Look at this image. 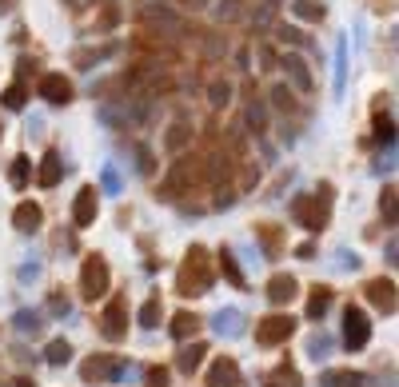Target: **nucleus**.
<instances>
[{
	"label": "nucleus",
	"mask_w": 399,
	"mask_h": 387,
	"mask_svg": "<svg viewBox=\"0 0 399 387\" xmlns=\"http://www.w3.org/2000/svg\"><path fill=\"white\" fill-rule=\"evenodd\" d=\"M212 256H208V248H200V244H192L184 256V263H180V272H176V291L180 296H208L212 291Z\"/></svg>",
	"instance_id": "f257e3e1"
},
{
	"label": "nucleus",
	"mask_w": 399,
	"mask_h": 387,
	"mask_svg": "<svg viewBox=\"0 0 399 387\" xmlns=\"http://www.w3.org/2000/svg\"><path fill=\"white\" fill-rule=\"evenodd\" d=\"M327 208H332V188H320L315 196H299V200L292 204L296 220L303 228H312V232H320V228L327 224Z\"/></svg>",
	"instance_id": "f03ea898"
},
{
	"label": "nucleus",
	"mask_w": 399,
	"mask_h": 387,
	"mask_svg": "<svg viewBox=\"0 0 399 387\" xmlns=\"http://www.w3.org/2000/svg\"><path fill=\"white\" fill-rule=\"evenodd\" d=\"M108 291V263L100 260V256H88L80 263V296L84 300H100Z\"/></svg>",
	"instance_id": "7ed1b4c3"
},
{
	"label": "nucleus",
	"mask_w": 399,
	"mask_h": 387,
	"mask_svg": "<svg viewBox=\"0 0 399 387\" xmlns=\"http://www.w3.org/2000/svg\"><path fill=\"white\" fill-rule=\"evenodd\" d=\"M367 339H372V324H367V315H363L355 303L344 308V348L360 351V348H367Z\"/></svg>",
	"instance_id": "20e7f679"
},
{
	"label": "nucleus",
	"mask_w": 399,
	"mask_h": 387,
	"mask_svg": "<svg viewBox=\"0 0 399 387\" xmlns=\"http://www.w3.org/2000/svg\"><path fill=\"white\" fill-rule=\"evenodd\" d=\"M292 332H296V320H292V315H268V320L256 327V343H260V348H280L284 339H292Z\"/></svg>",
	"instance_id": "39448f33"
},
{
	"label": "nucleus",
	"mask_w": 399,
	"mask_h": 387,
	"mask_svg": "<svg viewBox=\"0 0 399 387\" xmlns=\"http://www.w3.org/2000/svg\"><path fill=\"white\" fill-rule=\"evenodd\" d=\"M128 367H120V363H112V355H92V360L80 363V379H88V383H100V379H124Z\"/></svg>",
	"instance_id": "423d86ee"
},
{
	"label": "nucleus",
	"mask_w": 399,
	"mask_h": 387,
	"mask_svg": "<svg viewBox=\"0 0 399 387\" xmlns=\"http://www.w3.org/2000/svg\"><path fill=\"white\" fill-rule=\"evenodd\" d=\"M208 387H244V372L232 355H216L208 367Z\"/></svg>",
	"instance_id": "0eeeda50"
},
{
	"label": "nucleus",
	"mask_w": 399,
	"mask_h": 387,
	"mask_svg": "<svg viewBox=\"0 0 399 387\" xmlns=\"http://www.w3.org/2000/svg\"><path fill=\"white\" fill-rule=\"evenodd\" d=\"M40 96L48 104H56V108H64V104H72V80L60 72H48L40 80Z\"/></svg>",
	"instance_id": "6e6552de"
},
{
	"label": "nucleus",
	"mask_w": 399,
	"mask_h": 387,
	"mask_svg": "<svg viewBox=\"0 0 399 387\" xmlns=\"http://www.w3.org/2000/svg\"><path fill=\"white\" fill-rule=\"evenodd\" d=\"M100 332H104V339H112V343H120V339H124V332H128V308H124V300H120V296H116L112 308L104 312Z\"/></svg>",
	"instance_id": "1a4fd4ad"
},
{
	"label": "nucleus",
	"mask_w": 399,
	"mask_h": 387,
	"mask_svg": "<svg viewBox=\"0 0 399 387\" xmlns=\"http://www.w3.org/2000/svg\"><path fill=\"white\" fill-rule=\"evenodd\" d=\"M367 303H372L375 312L391 315V312H395V303H399L395 284H391V280H372V284H367Z\"/></svg>",
	"instance_id": "9d476101"
},
{
	"label": "nucleus",
	"mask_w": 399,
	"mask_h": 387,
	"mask_svg": "<svg viewBox=\"0 0 399 387\" xmlns=\"http://www.w3.org/2000/svg\"><path fill=\"white\" fill-rule=\"evenodd\" d=\"M296 291H299L296 275L280 272V275H272V280H268V300H272L275 308H280V303H292V300H296Z\"/></svg>",
	"instance_id": "9b49d317"
},
{
	"label": "nucleus",
	"mask_w": 399,
	"mask_h": 387,
	"mask_svg": "<svg viewBox=\"0 0 399 387\" xmlns=\"http://www.w3.org/2000/svg\"><path fill=\"white\" fill-rule=\"evenodd\" d=\"M40 220H44V212H40V204L25 200V204H16V212H13V228L16 232H25V236H32L40 228Z\"/></svg>",
	"instance_id": "f8f14e48"
},
{
	"label": "nucleus",
	"mask_w": 399,
	"mask_h": 387,
	"mask_svg": "<svg viewBox=\"0 0 399 387\" xmlns=\"http://www.w3.org/2000/svg\"><path fill=\"white\" fill-rule=\"evenodd\" d=\"M72 220H76V228H88L96 220V188H80V196L72 204Z\"/></svg>",
	"instance_id": "ddd939ff"
},
{
	"label": "nucleus",
	"mask_w": 399,
	"mask_h": 387,
	"mask_svg": "<svg viewBox=\"0 0 399 387\" xmlns=\"http://www.w3.org/2000/svg\"><path fill=\"white\" fill-rule=\"evenodd\" d=\"M240 324H244V315H240L236 308H220V312L212 315V332L216 336H236Z\"/></svg>",
	"instance_id": "4468645a"
},
{
	"label": "nucleus",
	"mask_w": 399,
	"mask_h": 387,
	"mask_svg": "<svg viewBox=\"0 0 399 387\" xmlns=\"http://www.w3.org/2000/svg\"><path fill=\"white\" fill-rule=\"evenodd\" d=\"M60 176H64V168H60V156L56 152H44V160H40V172H37V180L44 188H56L60 184Z\"/></svg>",
	"instance_id": "2eb2a0df"
},
{
	"label": "nucleus",
	"mask_w": 399,
	"mask_h": 387,
	"mask_svg": "<svg viewBox=\"0 0 399 387\" xmlns=\"http://www.w3.org/2000/svg\"><path fill=\"white\" fill-rule=\"evenodd\" d=\"M320 387H367V375L360 372H324Z\"/></svg>",
	"instance_id": "dca6fc26"
},
{
	"label": "nucleus",
	"mask_w": 399,
	"mask_h": 387,
	"mask_svg": "<svg viewBox=\"0 0 399 387\" xmlns=\"http://www.w3.org/2000/svg\"><path fill=\"white\" fill-rule=\"evenodd\" d=\"M220 268H224L228 284H232V287H240V291H244V284H248V275H244V268H240V263L232 260V248H220Z\"/></svg>",
	"instance_id": "f3484780"
},
{
	"label": "nucleus",
	"mask_w": 399,
	"mask_h": 387,
	"mask_svg": "<svg viewBox=\"0 0 399 387\" xmlns=\"http://www.w3.org/2000/svg\"><path fill=\"white\" fill-rule=\"evenodd\" d=\"M208 355V348L204 343H188L184 351H180V360H176V367H180V375H192L200 367V360Z\"/></svg>",
	"instance_id": "a211bd4d"
},
{
	"label": "nucleus",
	"mask_w": 399,
	"mask_h": 387,
	"mask_svg": "<svg viewBox=\"0 0 399 387\" xmlns=\"http://www.w3.org/2000/svg\"><path fill=\"white\" fill-rule=\"evenodd\" d=\"M268 387H303V379L292 363H280L275 372H268Z\"/></svg>",
	"instance_id": "6ab92c4d"
},
{
	"label": "nucleus",
	"mask_w": 399,
	"mask_h": 387,
	"mask_svg": "<svg viewBox=\"0 0 399 387\" xmlns=\"http://www.w3.org/2000/svg\"><path fill=\"white\" fill-rule=\"evenodd\" d=\"M284 68H287V76L296 80V88H303V92L312 88V72H308V60H303V56H287Z\"/></svg>",
	"instance_id": "aec40b11"
},
{
	"label": "nucleus",
	"mask_w": 399,
	"mask_h": 387,
	"mask_svg": "<svg viewBox=\"0 0 399 387\" xmlns=\"http://www.w3.org/2000/svg\"><path fill=\"white\" fill-rule=\"evenodd\" d=\"M68 360H72V343L68 339H52L44 348V363H52V367H64Z\"/></svg>",
	"instance_id": "412c9836"
},
{
	"label": "nucleus",
	"mask_w": 399,
	"mask_h": 387,
	"mask_svg": "<svg viewBox=\"0 0 399 387\" xmlns=\"http://www.w3.org/2000/svg\"><path fill=\"white\" fill-rule=\"evenodd\" d=\"M168 327H172V339H188V336H196V332H200V320L192 312H180Z\"/></svg>",
	"instance_id": "4be33fe9"
},
{
	"label": "nucleus",
	"mask_w": 399,
	"mask_h": 387,
	"mask_svg": "<svg viewBox=\"0 0 399 387\" xmlns=\"http://www.w3.org/2000/svg\"><path fill=\"white\" fill-rule=\"evenodd\" d=\"M263 124H268L263 100H248V108H244V128H248V132H263Z\"/></svg>",
	"instance_id": "5701e85b"
},
{
	"label": "nucleus",
	"mask_w": 399,
	"mask_h": 387,
	"mask_svg": "<svg viewBox=\"0 0 399 387\" xmlns=\"http://www.w3.org/2000/svg\"><path fill=\"white\" fill-rule=\"evenodd\" d=\"M379 212H384V224H395L399 220V192L395 188H384V192H379Z\"/></svg>",
	"instance_id": "b1692460"
},
{
	"label": "nucleus",
	"mask_w": 399,
	"mask_h": 387,
	"mask_svg": "<svg viewBox=\"0 0 399 387\" xmlns=\"http://www.w3.org/2000/svg\"><path fill=\"white\" fill-rule=\"evenodd\" d=\"M344 84H348V40L339 37L336 40V96L344 92Z\"/></svg>",
	"instance_id": "393cba45"
},
{
	"label": "nucleus",
	"mask_w": 399,
	"mask_h": 387,
	"mask_svg": "<svg viewBox=\"0 0 399 387\" xmlns=\"http://www.w3.org/2000/svg\"><path fill=\"white\" fill-rule=\"evenodd\" d=\"M327 303H332V291L327 287H312V300H308V320H324Z\"/></svg>",
	"instance_id": "a878e982"
},
{
	"label": "nucleus",
	"mask_w": 399,
	"mask_h": 387,
	"mask_svg": "<svg viewBox=\"0 0 399 387\" xmlns=\"http://www.w3.org/2000/svg\"><path fill=\"white\" fill-rule=\"evenodd\" d=\"M292 13H296V20H308V25H320V20H324V8H320L315 0H296Z\"/></svg>",
	"instance_id": "bb28decb"
},
{
	"label": "nucleus",
	"mask_w": 399,
	"mask_h": 387,
	"mask_svg": "<svg viewBox=\"0 0 399 387\" xmlns=\"http://www.w3.org/2000/svg\"><path fill=\"white\" fill-rule=\"evenodd\" d=\"M8 180H13V188H25L28 180H32V160H28V156H16L13 168H8Z\"/></svg>",
	"instance_id": "cd10ccee"
},
{
	"label": "nucleus",
	"mask_w": 399,
	"mask_h": 387,
	"mask_svg": "<svg viewBox=\"0 0 399 387\" xmlns=\"http://www.w3.org/2000/svg\"><path fill=\"white\" fill-rule=\"evenodd\" d=\"M13 327L20 332V336H37V332H40V315L37 312H16L13 315Z\"/></svg>",
	"instance_id": "c85d7f7f"
},
{
	"label": "nucleus",
	"mask_w": 399,
	"mask_h": 387,
	"mask_svg": "<svg viewBox=\"0 0 399 387\" xmlns=\"http://www.w3.org/2000/svg\"><path fill=\"white\" fill-rule=\"evenodd\" d=\"M160 300H156V296H152L148 303H144V308H140V327H144V332H152V327L160 324Z\"/></svg>",
	"instance_id": "c756f323"
},
{
	"label": "nucleus",
	"mask_w": 399,
	"mask_h": 387,
	"mask_svg": "<svg viewBox=\"0 0 399 387\" xmlns=\"http://www.w3.org/2000/svg\"><path fill=\"white\" fill-rule=\"evenodd\" d=\"M375 140H379V144H391V140H395V120L387 112L375 116Z\"/></svg>",
	"instance_id": "7c9ffc66"
},
{
	"label": "nucleus",
	"mask_w": 399,
	"mask_h": 387,
	"mask_svg": "<svg viewBox=\"0 0 399 387\" xmlns=\"http://www.w3.org/2000/svg\"><path fill=\"white\" fill-rule=\"evenodd\" d=\"M0 104H4L8 112H20V108H25V84L4 88V96H0Z\"/></svg>",
	"instance_id": "2f4dec72"
},
{
	"label": "nucleus",
	"mask_w": 399,
	"mask_h": 387,
	"mask_svg": "<svg viewBox=\"0 0 399 387\" xmlns=\"http://www.w3.org/2000/svg\"><path fill=\"white\" fill-rule=\"evenodd\" d=\"M100 188H104L108 196H120L124 180H120V172H116V168H104V176H100Z\"/></svg>",
	"instance_id": "473e14b6"
},
{
	"label": "nucleus",
	"mask_w": 399,
	"mask_h": 387,
	"mask_svg": "<svg viewBox=\"0 0 399 387\" xmlns=\"http://www.w3.org/2000/svg\"><path fill=\"white\" fill-rule=\"evenodd\" d=\"M164 144H168L172 152H180L188 144V128L184 124H172V128H168V136H164Z\"/></svg>",
	"instance_id": "72a5a7b5"
},
{
	"label": "nucleus",
	"mask_w": 399,
	"mask_h": 387,
	"mask_svg": "<svg viewBox=\"0 0 399 387\" xmlns=\"http://www.w3.org/2000/svg\"><path fill=\"white\" fill-rule=\"evenodd\" d=\"M136 172H140V176H152V172H156V164H152V152H148V148L136 152Z\"/></svg>",
	"instance_id": "f704fd0d"
},
{
	"label": "nucleus",
	"mask_w": 399,
	"mask_h": 387,
	"mask_svg": "<svg viewBox=\"0 0 399 387\" xmlns=\"http://www.w3.org/2000/svg\"><path fill=\"white\" fill-rule=\"evenodd\" d=\"M148 387H168V367H152V372H148Z\"/></svg>",
	"instance_id": "c9c22d12"
},
{
	"label": "nucleus",
	"mask_w": 399,
	"mask_h": 387,
	"mask_svg": "<svg viewBox=\"0 0 399 387\" xmlns=\"http://www.w3.org/2000/svg\"><path fill=\"white\" fill-rule=\"evenodd\" d=\"M327 348H332V339H324V336H315L312 343H308V351H312L315 360H324V351H327Z\"/></svg>",
	"instance_id": "e433bc0d"
},
{
	"label": "nucleus",
	"mask_w": 399,
	"mask_h": 387,
	"mask_svg": "<svg viewBox=\"0 0 399 387\" xmlns=\"http://www.w3.org/2000/svg\"><path fill=\"white\" fill-rule=\"evenodd\" d=\"M228 92H232V88H228L224 80H220V84H212V104H216V108H220V104H228Z\"/></svg>",
	"instance_id": "4c0bfd02"
},
{
	"label": "nucleus",
	"mask_w": 399,
	"mask_h": 387,
	"mask_svg": "<svg viewBox=\"0 0 399 387\" xmlns=\"http://www.w3.org/2000/svg\"><path fill=\"white\" fill-rule=\"evenodd\" d=\"M280 37H284L287 44H296V40H299V32H296V28H280Z\"/></svg>",
	"instance_id": "58836bf2"
},
{
	"label": "nucleus",
	"mask_w": 399,
	"mask_h": 387,
	"mask_svg": "<svg viewBox=\"0 0 399 387\" xmlns=\"http://www.w3.org/2000/svg\"><path fill=\"white\" fill-rule=\"evenodd\" d=\"M13 4H16V0H0V16L8 13V8H13Z\"/></svg>",
	"instance_id": "ea45409f"
},
{
	"label": "nucleus",
	"mask_w": 399,
	"mask_h": 387,
	"mask_svg": "<svg viewBox=\"0 0 399 387\" xmlns=\"http://www.w3.org/2000/svg\"><path fill=\"white\" fill-rule=\"evenodd\" d=\"M80 4H84V0H72V8H80Z\"/></svg>",
	"instance_id": "a19ab883"
},
{
	"label": "nucleus",
	"mask_w": 399,
	"mask_h": 387,
	"mask_svg": "<svg viewBox=\"0 0 399 387\" xmlns=\"http://www.w3.org/2000/svg\"><path fill=\"white\" fill-rule=\"evenodd\" d=\"M0 132H4V128H0Z\"/></svg>",
	"instance_id": "79ce46f5"
}]
</instances>
